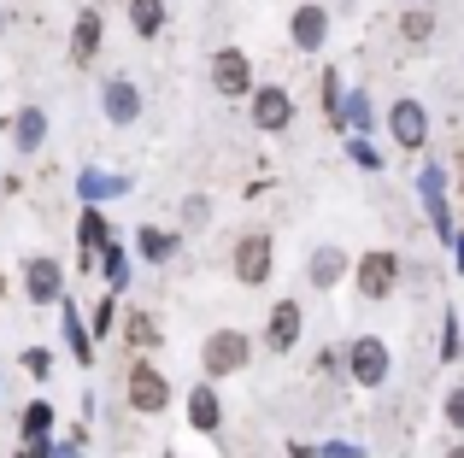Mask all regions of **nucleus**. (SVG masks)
<instances>
[{
	"mask_svg": "<svg viewBox=\"0 0 464 458\" xmlns=\"http://www.w3.org/2000/svg\"><path fill=\"white\" fill-rule=\"evenodd\" d=\"M130 406H136V412H148V417L170 406V382L159 377L148 358H136V365H130Z\"/></svg>",
	"mask_w": 464,
	"mask_h": 458,
	"instance_id": "nucleus-1",
	"label": "nucleus"
},
{
	"mask_svg": "<svg viewBox=\"0 0 464 458\" xmlns=\"http://www.w3.org/2000/svg\"><path fill=\"white\" fill-rule=\"evenodd\" d=\"M200 365L212 370V377H229V370H241V365H247V335H241V329H218L212 341L200 347Z\"/></svg>",
	"mask_w": 464,
	"mask_h": 458,
	"instance_id": "nucleus-2",
	"label": "nucleus"
},
{
	"mask_svg": "<svg viewBox=\"0 0 464 458\" xmlns=\"http://www.w3.org/2000/svg\"><path fill=\"white\" fill-rule=\"evenodd\" d=\"M271 259H276L271 235H241L236 241V276L241 282H265V276H271Z\"/></svg>",
	"mask_w": 464,
	"mask_h": 458,
	"instance_id": "nucleus-3",
	"label": "nucleus"
},
{
	"mask_svg": "<svg viewBox=\"0 0 464 458\" xmlns=\"http://www.w3.org/2000/svg\"><path fill=\"white\" fill-rule=\"evenodd\" d=\"M394 276H400V259H394V253H364V259H359V288L371 300H382L388 288H394Z\"/></svg>",
	"mask_w": 464,
	"mask_h": 458,
	"instance_id": "nucleus-4",
	"label": "nucleus"
},
{
	"mask_svg": "<svg viewBox=\"0 0 464 458\" xmlns=\"http://www.w3.org/2000/svg\"><path fill=\"white\" fill-rule=\"evenodd\" d=\"M288 118H295V100H288L283 89H265V94H253V124H259V129H283Z\"/></svg>",
	"mask_w": 464,
	"mask_h": 458,
	"instance_id": "nucleus-5",
	"label": "nucleus"
},
{
	"mask_svg": "<svg viewBox=\"0 0 464 458\" xmlns=\"http://www.w3.org/2000/svg\"><path fill=\"white\" fill-rule=\"evenodd\" d=\"M212 82H218L224 94H247V53L224 47V53L212 59Z\"/></svg>",
	"mask_w": 464,
	"mask_h": 458,
	"instance_id": "nucleus-6",
	"label": "nucleus"
},
{
	"mask_svg": "<svg viewBox=\"0 0 464 458\" xmlns=\"http://www.w3.org/2000/svg\"><path fill=\"white\" fill-rule=\"evenodd\" d=\"M324 35H329V18H324V6H300L295 12V47H324Z\"/></svg>",
	"mask_w": 464,
	"mask_h": 458,
	"instance_id": "nucleus-7",
	"label": "nucleus"
},
{
	"mask_svg": "<svg viewBox=\"0 0 464 458\" xmlns=\"http://www.w3.org/2000/svg\"><path fill=\"white\" fill-rule=\"evenodd\" d=\"M94 47H101V12H82V18H77V35H71V59H77V65H89Z\"/></svg>",
	"mask_w": 464,
	"mask_h": 458,
	"instance_id": "nucleus-8",
	"label": "nucleus"
},
{
	"mask_svg": "<svg viewBox=\"0 0 464 458\" xmlns=\"http://www.w3.org/2000/svg\"><path fill=\"white\" fill-rule=\"evenodd\" d=\"M382 341H359V347H353V377H359V382H382Z\"/></svg>",
	"mask_w": 464,
	"mask_h": 458,
	"instance_id": "nucleus-9",
	"label": "nucleus"
},
{
	"mask_svg": "<svg viewBox=\"0 0 464 458\" xmlns=\"http://www.w3.org/2000/svg\"><path fill=\"white\" fill-rule=\"evenodd\" d=\"M53 294H59V264L30 259V300H53Z\"/></svg>",
	"mask_w": 464,
	"mask_h": 458,
	"instance_id": "nucleus-10",
	"label": "nucleus"
},
{
	"mask_svg": "<svg viewBox=\"0 0 464 458\" xmlns=\"http://www.w3.org/2000/svg\"><path fill=\"white\" fill-rule=\"evenodd\" d=\"M394 136L400 141H406V148H418V141H423V112H418V106H394Z\"/></svg>",
	"mask_w": 464,
	"mask_h": 458,
	"instance_id": "nucleus-11",
	"label": "nucleus"
},
{
	"mask_svg": "<svg viewBox=\"0 0 464 458\" xmlns=\"http://www.w3.org/2000/svg\"><path fill=\"white\" fill-rule=\"evenodd\" d=\"M130 18H136V35H159L165 6H159V0H130Z\"/></svg>",
	"mask_w": 464,
	"mask_h": 458,
	"instance_id": "nucleus-12",
	"label": "nucleus"
},
{
	"mask_svg": "<svg viewBox=\"0 0 464 458\" xmlns=\"http://www.w3.org/2000/svg\"><path fill=\"white\" fill-rule=\"evenodd\" d=\"M106 112H112L118 124H130V118H136V89H130V82H112V89H106Z\"/></svg>",
	"mask_w": 464,
	"mask_h": 458,
	"instance_id": "nucleus-13",
	"label": "nucleus"
},
{
	"mask_svg": "<svg viewBox=\"0 0 464 458\" xmlns=\"http://www.w3.org/2000/svg\"><path fill=\"white\" fill-rule=\"evenodd\" d=\"M295 329H300V306H288V300H283V306H276V323H271V341L288 347V341H295Z\"/></svg>",
	"mask_w": 464,
	"mask_h": 458,
	"instance_id": "nucleus-14",
	"label": "nucleus"
},
{
	"mask_svg": "<svg viewBox=\"0 0 464 458\" xmlns=\"http://www.w3.org/2000/svg\"><path fill=\"white\" fill-rule=\"evenodd\" d=\"M188 417H194V429H218V400L206 388H194V400H188Z\"/></svg>",
	"mask_w": 464,
	"mask_h": 458,
	"instance_id": "nucleus-15",
	"label": "nucleus"
},
{
	"mask_svg": "<svg viewBox=\"0 0 464 458\" xmlns=\"http://www.w3.org/2000/svg\"><path fill=\"white\" fill-rule=\"evenodd\" d=\"M335 276H341V253H335V247H324V253L312 259V282H317V288H329Z\"/></svg>",
	"mask_w": 464,
	"mask_h": 458,
	"instance_id": "nucleus-16",
	"label": "nucleus"
},
{
	"mask_svg": "<svg viewBox=\"0 0 464 458\" xmlns=\"http://www.w3.org/2000/svg\"><path fill=\"white\" fill-rule=\"evenodd\" d=\"M400 30H406V42H430V35H435V18H430V12H406V18H400Z\"/></svg>",
	"mask_w": 464,
	"mask_h": 458,
	"instance_id": "nucleus-17",
	"label": "nucleus"
},
{
	"mask_svg": "<svg viewBox=\"0 0 464 458\" xmlns=\"http://www.w3.org/2000/svg\"><path fill=\"white\" fill-rule=\"evenodd\" d=\"M42 124H47V118L35 112V106H30V112H18V148H35V141H42Z\"/></svg>",
	"mask_w": 464,
	"mask_h": 458,
	"instance_id": "nucleus-18",
	"label": "nucleus"
},
{
	"mask_svg": "<svg viewBox=\"0 0 464 458\" xmlns=\"http://www.w3.org/2000/svg\"><path fill=\"white\" fill-rule=\"evenodd\" d=\"M124 335H130V341H136V347H148V341H153L159 329H153V318H141V311H136V318L124 323Z\"/></svg>",
	"mask_w": 464,
	"mask_h": 458,
	"instance_id": "nucleus-19",
	"label": "nucleus"
},
{
	"mask_svg": "<svg viewBox=\"0 0 464 458\" xmlns=\"http://www.w3.org/2000/svg\"><path fill=\"white\" fill-rule=\"evenodd\" d=\"M47 424H53V412H47V406H30V417H24V429H30V435H42Z\"/></svg>",
	"mask_w": 464,
	"mask_h": 458,
	"instance_id": "nucleus-20",
	"label": "nucleus"
},
{
	"mask_svg": "<svg viewBox=\"0 0 464 458\" xmlns=\"http://www.w3.org/2000/svg\"><path fill=\"white\" fill-rule=\"evenodd\" d=\"M24 370H35V377H47V353H42V347H30V353H24Z\"/></svg>",
	"mask_w": 464,
	"mask_h": 458,
	"instance_id": "nucleus-21",
	"label": "nucleus"
},
{
	"mask_svg": "<svg viewBox=\"0 0 464 458\" xmlns=\"http://www.w3.org/2000/svg\"><path fill=\"white\" fill-rule=\"evenodd\" d=\"M447 417H453V424H464V388L453 394V400H447Z\"/></svg>",
	"mask_w": 464,
	"mask_h": 458,
	"instance_id": "nucleus-22",
	"label": "nucleus"
},
{
	"mask_svg": "<svg viewBox=\"0 0 464 458\" xmlns=\"http://www.w3.org/2000/svg\"><path fill=\"white\" fill-rule=\"evenodd\" d=\"M447 458H464V447H459V453H447Z\"/></svg>",
	"mask_w": 464,
	"mask_h": 458,
	"instance_id": "nucleus-23",
	"label": "nucleus"
},
{
	"mask_svg": "<svg viewBox=\"0 0 464 458\" xmlns=\"http://www.w3.org/2000/svg\"><path fill=\"white\" fill-rule=\"evenodd\" d=\"M0 294H6V276H0Z\"/></svg>",
	"mask_w": 464,
	"mask_h": 458,
	"instance_id": "nucleus-24",
	"label": "nucleus"
}]
</instances>
